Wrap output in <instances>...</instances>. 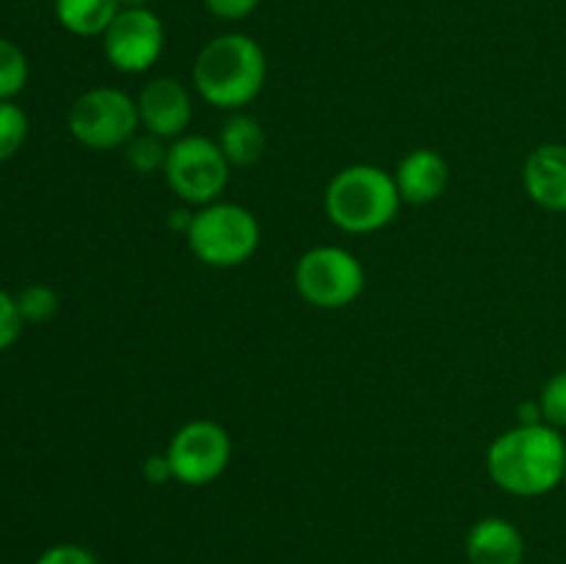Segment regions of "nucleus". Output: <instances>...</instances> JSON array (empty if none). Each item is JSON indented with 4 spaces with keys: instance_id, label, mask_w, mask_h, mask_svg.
Returning a JSON list of instances; mask_svg holds the SVG:
<instances>
[{
    "instance_id": "17",
    "label": "nucleus",
    "mask_w": 566,
    "mask_h": 564,
    "mask_svg": "<svg viewBox=\"0 0 566 564\" xmlns=\"http://www.w3.org/2000/svg\"><path fill=\"white\" fill-rule=\"evenodd\" d=\"M28 130H31V122H28L25 111L11 103V100L0 103V164H6V160L20 153Z\"/></svg>"
},
{
    "instance_id": "12",
    "label": "nucleus",
    "mask_w": 566,
    "mask_h": 564,
    "mask_svg": "<svg viewBox=\"0 0 566 564\" xmlns=\"http://www.w3.org/2000/svg\"><path fill=\"white\" fill-rule=\"evenodd\" d=\"M392 177H396L401 202L429 205L446 194L448 164L437 149L420 147L412 149L409 155H403Z\"/></svg>"
},
{
    "instance_id": "18",
    "label": "nucleus",
    "mask_w": 566,
    "mask_h": 564,
    "mask_svg": "<svg viewBox=\"0 0 566 564\" xmlns=\"http://www.w3.org/2000/svg\"><path fill=\"white\" fill-rule=\"evenodd\" d=\"M17 307H20V315L25 324H44L59 310V293L50 285L33 282V285H25L17 293Z\"/></svg>"
},
{
    "instance_id": "24",
    "label": "nucleus",
    "mask_w": 566,
    "mask_h": 564,
    "mask_svg": "<svg viewBox=\"0 0 566 564\" xmlns=\"http://www.w3.org/2000/svg\"><path fill=\"white\" fill-rule=\"evenodd\" d=\"M142 473H144V481H149V484H166V481L175 479L169 457H166V453H155V457L144 459Z\"/></svg>"
},
{
    "instance_id": "14",
    "label": "nucleus",
    "mask_w": 566,
    "mask_h": 564,
    "mask_svg": "<svg viewBox=\"0 0 566 564\" xmlns=\"http://www.w3.org/2000/svg\"><path fill=\"white\" fill-rule=\"evenodd\" d=\"M219 147L227 155V160H230V166L258 164L265 153L263 125L252 114L232 111L230 119L224 122L219 133Z\"/></svg>"
},
{
    "instance_id": "21",
    "label": "nucleus",
    "mask_w": 566,
    "mask_h": 564,
    "mask_svg": "<svg viewBox=\"0 0 566 564\" xmlns=\"http://www.w3.org/2000/svg\"><path fill=\"white\" fill-rule=\"evenodd\" d=\"M22 315L17 307V296H11L6 288H0V354L9 352L22 332Z\"/></svg>"
},
{
    "instance_id": "11",
    "label": "nucleus",
    "mask_w": 566,
    "mask_h": 564,
    "mask_svg": "<svg viewBox=\"0 0 566 564\" xmlns=\"http://www.w3.org/2000/svg\"><path fill=\"white\" fill-rule=\"evenodd\" d=\"M523 186L539 208L566 213V144H539L525 158Z\"/></svg>"
},
{
    "instance_id": "9",
    "label": "nucleus",
    "mask_w": 566,
    "mask_h": 564,
    "mask_svg": "<svg viewBox=\"0 0 566 564\" xmlns=\"http://www.w3.org/2000/svg\"><path fill=\"white\" fill-rule=\"evenodd\" d=\"M166 31L153 9H119L108 31L103 33V50L108 64L125 75H142L158 64L164 53Z\"/></svg>"
},
{
    "instance_id": "6",
    "label": "nucleus",
    "mask_w": 566,
    "mask_h": 564,
    "mask_svg": "<svg viewBox=\"0 0 566 564\" xmlns=\"http://www.w3.org/2000/svg\"><path fill=\"white\" fill-rule=\"evenodd\" d=\"M230 160L208 136H180L169 144L164 164L166 186L186 205L219 202L230 182Z\"/></svg>"
},
{
    "instance_id": "2",
    "label": "nucleus",
    "mask_w": 566,
    "mask_h": 564,
    "mask_svg": "<svg viewBox=\"0 0 566 564\" xmlns=\"http://www.w3.org/2000/svg\"><path fill=\"white\" fill-rule=\"evenodd\" d=\"M269 61L263 48L247 33H221L199 50L193 61V86L199 97L221 111H243L263 92Z\"/></svg>"
},
{
    "instance_id": "19",
    "label": "nucleus",
    "mask_w": 566,
    "mask_h": 564,
    "mask_svg": "<svg viewBox=\"0 0 566 564\" xmlns=\"http://www.w3.org/2000/svg\"><path fill=\"white\" fill-rule=\"evenodd\" d=\"M166 153H169V147H164V138L153 136V133H147V136H138L136 133V136L125 144L127 164H130L138 175H149V171L155 169L164 171Z\"/></svg>"
},
{
    "instance_id": "13",
    "label": "nucleus",
    "mask_w": 566,
    "mask_h": 564,
    "mask_svg": "<svg viewBox=\"0 0 566 564\" xmlns=\"http://www.w3.org/2000/svg\"><path fill=\"white\" fill-rule=\"evenodd\" d=\"M464 553L470 564H523L525 536L512 520L484 518L470 529Z\"/></svg>"
},
{
    "instance_id": "4",
    "label": "nucleus",
    "mask_w": 566,
    "mask_h": 564,
    "mask_svg": "<svg viewBox=\"0 0 566 564\" xmlns=\"http://www.w3.org/2000/svg\"><path fill=\"white\" fill-rule=\"evenodd\" d=\"M186 241L193 258L210 269H235L258 252L260 221L243 205L219 199L193 210Z\"/></svg>"
},
{
    "instance_id": "10",
    "label": "nucleus",
    "mask_w": 566,
    "mask_h": 564,
    "mask_svg": "<svg viewBox=\"0 0 566 564\" xmlns=\"http://www.w3.org/2000/svg\"><path fill=\"white\" fill-rule=\"evenodd\" d=\"M136 105L142 127L158 138L186 136L188 125L193 119L191 92L186 88V83L169 75H158L144 83Z\"/></svg>"
},
{
    "instance_id": "23",
    "label": "nucleus",
    "mask_w": 566,
    "mask_h": 564,
    "mask_svg": "<svg viewBox=\"0 0 566 564\" xmlns=\"http://www.w3.org/2000/svg\"><path fill=\"white\" fill-rule=\"evenodd\" d=\"M258 6L260 0H205V9L224 22L247 20L249 14L258 11Z\"/></svg>"
},
{
    "instance_id": "22",
    "label": "nucleus",
    "mask_w": 566,
    "mask_h": 564,
    "mask_svg": "<svg viewBox=\"0 0 566 564\" xmlns=\"http://www.w3.org/2000/svg\"><path fill=\"white\" fill-rule=\"evenodd\" d=\"M33 564H99L88 547L75 545V542H61V545L48 547Z\"/></svg>"
},
{
    "instance_id": "15",
    "label": "nucleus",
    "mask_w": 566,
    "mask_h": 564,
    "mask_svg": "<svg viewBox=\"0 0 566 564\" xmlns=\"http://www.w3.org/2000/svg\"><path fill=\"white\" fill-rule=\"evenodd\" d=\"M119 9V0H55V20L75 36H103Z\"/></svg>"
},
{
    "instance_id": "7",
    "label": "nucleus",
    "mask_w": 566,
    "mask_h": 564,
    "mask_svg": "<svg viewBox=\"0 0 566 564\" xmlns=\"http://www.w3.org/2000/svg\"><path fill=\"white\" fill-rule=\"evenodd\" d=\"M298 296L318 310H343L365 291V269L343 247H313L298 258L293 271Z\"/></svg>"
},
{
    "instance_id": "3",
    "label": "nucleus",
    "mask_w": 566,
    "mask_h": 564,
    "mask_svg": "<svg viewBox=\"0 0 566 564\" xmlns=\"http://www.w3.org/2000/svg\"><path fill=\"white\" fill-rule=\"evenodd\" d=\"M401 208L396 177L374 164H354L337 171L324 194L332 224L352 236L385 230Z\"/></svg>"
},
{
    "instance_id": "25",
    "label": "nucleus",
    "mask_w": 566,
    "mask_h": 564,
    "mask_svg": "<svg viewBox=\"0 0 566 564\" xmlns=\"http://www.w3.org/2000/svg\"><path fill=\"white\" fill-rule=\"evenodd\" d=\"M149 0H119L122 9H142V6H147Z\"/></svg>"
},
{
    "instance_id": "1",
    "label": "nucleus",
    "mask_w": 566,
    "mask_h": 564,
    "mask_svg": "<svg viewBox=\"0 0 566 564\" xmlns=\"http://www.w3.org/2000/svg\"><path fill=\"white\" fill-rule=\"evenodd\" d=\"M486 473L503 492L539 498L564 484L566 440L551 424H517L486 451Z\"/></svg>"
},
{
    "instance_id": "5",
    "label": "nucleus",
    "mask_w": 566,
    "mask_h": 564,
    "mask_svg": "<svg viewBox=\"0 0 566 564\" xmlns=\"http://www.w3.org/2000/svg\"><path fill=\"white\" fill-rule=\"evenodd\" d=\"M72 138L86 149H119L142 127L136 100L114 86H97L75 97L66 114Z\"/></svg>"
},
{
    "instance_id": "26",
    "label": "nucleus",
    "mask_w": 566,
    "mask_h": 564,
    "mask_svg": "<svg viewBox=\"0 0 566 564\" xmlns=\"http://www.w3.org/2000/svg\"><path fill=\"white\" fill-rule=\"evenodd\" d=\"M564 484H566V473H564Z\"/></svg>"
},
{
    "instance_id": "20",
    "label": "nucleus",
    "mask_w": 566,
    "mask_h": 564,
    "mask_svg": "<svg viewBox=\"0 0 566 564\" xmlns=\"http://www.w3.org/2000/svg\"><path fill=\"white\" fill-rule=\"evenodd\" d=\"M542 420L556 429H566V370H558L545 382L539 393Z\"/></svg>"
},
{
    "instance_id": "16",
    "label": "nucleus",
    "mask_w": 566,
    "mask_h": 564,
    "mask_svg": "<svg viewBox=\"0 0 566 564\" xmlns=\"http://www.w3.org/2000/svg\"><path fill=\"white\" fill-rule=\"evenodd\" d=\"M31 66H28L25 53L14 42L0 36V103L14 100L25 88Z\"/></svg>"
},
{
    "instance_id": "8",
    "label": "nucleus",
    "mask_w": 566,
    "mask_h": 564,
    "mask_svg": "<svg viewBox=\"0 0 566 564\" xmlns=\"http://www.w3.org/2000/svg\"><path fill=\"white\" fill-rule=\"evenodd\" d=\"M175 481L186 487H205L219 479L232 457V440L216 420H191L180 426L166 448Z\"/></svg>"
}]
</instances>
